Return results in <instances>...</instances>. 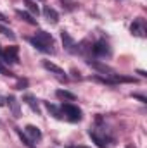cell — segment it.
I'll list each match as a JSON object with an SVG mask.
<instances>
[{
    "instance_id": "1",
    "label": "cell",
    "mask_w": 147,
    "mask_h": 148,
    "mask_svg": "<svg viewBox=\"0 0 147 148\" xmlns=\"http://www.w3.org/2000/svg\"><path fill=\"white\" fill-rule=\"evenodd\" d=\"M61 112H62V115H64L68 121H71V122H78V121H81V117H83L81 110H80L76 105L69 103V102L62 103V107H61Z\"/></svg>"
},
{
    "instance_id": "2",
    "label": "cell",
    "mask_w": 147,
    "mask_h": 148,
    "mask_svg": "<svg viewBox=\"0 0 147 148\" xmlns=\"http://www.w3.org/2000/svg\"><path fill=\"white\" fill-rule=\"evenodd\" d=\"M0 60L7 64H19V48L17 47H9L2 50L0 47Z\"/></svg>"
},
{
    "instance_id": "3",
    "label": "cell",
    "mask_w": 147,
    "mask_h": 148,
    "mask_svg": "<svg viewBox=\"0 0 147 148\" xmlns=\"http://www.w3.org/2000/svg\"><path fill=\"white\" fill-rule=\"evenodd\" d=\"M92 53L95 57H109L111 55V47L106 40H99L92 45Z\"/></svg>"
},
{
    "instance_id": "4",
    "label": "cell",
    "mask_w": 147,
    "mask_h": 148,
    "mask_svg": "<svg viewBox=\"0 0 147 148\" xmlns=\"http://www.w3.org/2000/svg\"><path fill=\"white\" fill-rule=\"evenodd\" d=\"M130 31H132V35H133V36L146 38V36H147V24H146V19H142V17L135 19V21L132 23V26H130Z\"/></svg>"
},
{
    "instance_id": "5",
    "label": "cell",
    "mask_w": 147,
    "mask_h": 148,
    "mask_svg": "<svg viewBox=\"0 0 147 148\" xmlns=\"http://www.w3.org/2000/svg\"><path fill=\"white\" fill-rule=\"evenodd\" d=\"M42 66H43V67H45V69H47L49 73L55 74V76H57V77H59L61 81H68V76H66V73H64V71H62V69H61L59 66H55L54 62H49V60H43V62H42Z\"/></svg>"
},
{
    "instance_id": "6",
    "label": "cell",
    "mask_w": 147,
    "mask_h": 148,
    "mask_svg": "<svg viewBox=\"0 0 147 148\" xmlns=\"http://www.w3.org/2000/svg\"><path fill=\"white\" fill-rule=\"evenodd\" d=\"M61 40H62V45H64V48L68 50V52H71V53H74L76 52V48H78V43L74 41V38L68 33V31H61Z\"/></svg>"
},
{
    "instance_id": "7",
    "label": "cell",
    "mask_w": 147,
    "mask_h": 148,
    "mask_svg": "<svg viewBox=\"0 0 147 148\" xmlns=\"http://www.w3.org/2000/svg\"><path fill=\"white\" fill-rule=\"evenodd\" d=\"M35 38H37L40 43H43L45 47H49V48H54V38H52V35L50 33H47V31H37L35 33Z\"/></svg>"
},
{
    "instance_id": "8",
    "label": "cell",
    "mask_w": 147,
    "mask_h": 148,
    "mask_svg": "<svg viewBox=\"0 0 147 148\" xmlns=\"http://www.w3.org/2000/svg\"><path fill=\"white\" fill-rule=\"evenodd\" d=\"M43 16H45V19H47L50 24H57V23H59V14H57V10L52 9L50 5H45V7H43Z\"/></svg>"
},
{
    "instance_id": "9",
    "label": "cell",
    "mask_w": 147,
    "mask_h": 148,
    "mask_svg": "<svg viewBox=\"0 0 147 148\" xmlns=\"http://www.w3.org/2000/svg\"><path fill=\"white\" fill-rule=\"evenodd\" d=\"M23 102H24V103H26V105H28V107H30L33 112H37L38 115L42 114V110H40V105H38V100L33 97V95H24V97H23Z\"/></svg>"
},
{
    "instance_id": "10",
    "label": "cell",
    "mask_w": 147,
    "mask_h": 148,
    "mask_svg": "<svg viewBox=\"0 0 147 148\" xmlns=\"http://www.w3.org/2000/svg\"><path fill=\"white\" fill-rule=\"evenodd\" d=\"M7 102H9V107H10V110H12V114H14V117H21V109H19V100H17L16 97L9 95V97H7Z\"/></svg>"
},
{
    "instance_id": "11",
    "label": "cell",
    "mask_w": 147,
    "mask_h": 148,
    "mask_svg": "<svg viewBox=\"0 0 147 148\" xmlns=\"http://www.w3.org/2000/svg\"><path fill=\"white\" fill-rule=\"evenodd\" d=\"M88 66H92L94 69H97V71H101L102 74H106L107 77H109L111 74H114V71L111 69L109 66H106V64H102V62H92V60H88Z\"/></svg>"
},
{
    "instance_id": "12",
    "label": "cell",
    "mask_w": 147,
    "mask_h": 148,
    "mask_svg": "<svg viewBox=\"0 0 147 148\" xmlns=\"http://www.w3.org/2000/svg\"><path fill=\"white\" fill-rule=\"evenodd\" d=\"M28 41H30V45H33V47H35L37 50H40V52H43V53H54V52H55L54 48H49V47H45L43 43H40V41H38V40H37L35 36L28 38Z\"/></svg>"
},
{
    "instance_id": "13",
    "label": "cell",
    "mask_w": 147,
    "mask_h": 148,
    "mask_svg": "<svg viewBox=\"0 0 147 148\" xmlns=\"http://www.w3.org/2000/svg\"><path fill=\"white\" fill-rule=\"evenodd\" d=\"M16 16L21 19V21H24V23H28V24H33V26H37V19L30 14V12H26V10H16Z\"/></svg>"
},
{
    "instance_id": "14",
    "label": "cell",
    "mask_w": 147,
    "mask_h": 148,
    "mask_svg": "<svg viewBox=\"0 0 147 148\" xmlns=\"http://www.w3.org/2000/svg\"><path fill=\"white\" fill-rule=\"evenodd\" d=\"M24 131H26V134H30V138H31V140H42V131L38 129L37 126L28 124V126L24 127Z\"/></svg>"
},
{
    "instance_id": "15",
    "label": "cell",
    "mask_w": 147,
    "mask_h": 148,
    "mask_svg": "<svg viewBox=\"0 0 147 148\" xmlns=\"http://www.w3.org/2000/svg\"><path fill=\"white\" fill-rule=\"evenodd\" d=\"M55 97L61 98V100H66V102H74L76 100V95L71 93V91H68V90H57L55 91Z\"/></svg>"
},
{
    "instance_id": "16",
    "label": "cell",
    "mask_w": 147,
    "mask_h": 148,
    "mask_svg": "<svg viewBox=\"0 0 147 148\" xmlns=\"http://www.w3.org/2000/svg\"><path fill=\"white\" fill-rule=\"evenodd\" d=\"M109 77L114 83H137V79L133 76H119V74L114 73V74H111Z\"/></svg>"
},
{
    "instance_id": "17",
    "label": "cell",
    "mask_w": 147,
    "mask_h": 148,
    "mask_svg": "<svg viewBox=\"0 0 147 148\" xmlns=\"http://www.w3.org/2000/svg\"><path fill=\"white\" fill-rule=\"evenodd\" d=\"M88 134H90V138H92V140L97 143V147H99V148H106V147H107L106 140H104V138H101V136H99L95 131H92V129H90V131H88Z\"/></svg>"
},
{
    "instance_id": "18",
    "label": "cell",
    "mask_w": 147,
    "mask_h": 148,
    "mask_svg": "<svg viewBox=\"0 0 147 148\" xmlns=\"http://www.w3.org/2000/svg\"><path fill=\"white\" fill-rule=\"evenodd\" d=\"M17 134H19V138H21V141H23V143H24V145H26L28 148H37V145L33 143V140L26 136V133H23L21 129H17Z\"/></svg>"
},
{
    "instance_id": "19",
    "label": "cell",
    "mask_w": 147,
    "mask_h": 148,
    "mask_svg": "<svg viewBox=\"0 0 147 148\" xmlns=\"http://www.w3.org/2000/svg\"><path fill=\"white\" fill-rule=\"evenodd\" d=\"M45 105H47V109H49V110H50L52 114H54V117H55V119H64V115H62L61 109H57L55 105H52V103H49V102H47Z\"/></svg>"
},
{
    "instance_id": "20",
    "label": "cell",
    "mask_w": 147,
    "mask_h": 148,
    "mask_svg": "<svg viewBox=\"0 0 147 148\" xmlns=\"http://www.w3.org/2000/svg\"><path fill=\"white\" fill-rule=\"evenodd\" d=\"M24 2H26V5H28V10H30L31 14H37V16H38V12H40V10H38L37 3H35L33 0H24Z\"/></svg>"
},
{
    "instance_id": "21",
    "label": "cell",
    "mask_w": 147,
    "mask_h": 148,
    "mask_svg": "<svg viewBox=\"0 0 147 148\" xmlns=\"http://www.w3.org/2000/svg\"><path fill=\"white\" fill-rule=\"evenodd\" d=\"M0 33H2L3 36L10 38V40H14V38H16V35H14V33H12V31H10L9 28H5V26H2V24H0Z\"/></svg>"
},
{
    "instance_id": "22",
    "label": "cell",
    "mask_w": 147,
    "mask_h": 148,
    "mask_svg": "<svg viewBox=\"0 0 147 148\" xmlns=\"http://www.w3.org/2000/svg\"><path fill=\"white\" fill-rule=\"evenodd\" d=\"M0 74H3V76H9V77H10V76H14V73H12L9 67H5L2 60H0Z\"/></svg>"
},
{
    "instance_id": "23",
    "label": "cell",
    "mask_w": 147,
    "mask_h": 148,
    "mask_svg": "<svg viewBox=\"0 0 147 148\" xmlns=\"http://www.w3.org/2000/svg\"><path fill=\"white\" fill-rule=\"evenodd\" d=\"M62 3L66 5V9H68V10H74V9L78 7V5H76L74 2H69V0H62ZM64 5H62V7H64Z\"/></svg>"
},
{
    "instance_id": "24",
    "label": "cell",
    "mask_w": 147,
    "mask_h": 148,
    "mask_svg": "<svg viewBox=\"0 0 147 148\" xmlns=\"http://www.w3.org/2000/svg\"><path fill=\"white\" fill-rule=\"evenodd\" d=\"M132 97L135 98V100H139V102H142V103H147V98L144 95H139V93H132Z\"/></svg>"
},
{
    "instance_id": "25",
    "label": "cell",
    "mask_w": 147,
    "mask_h": 148,
    "mask_svg": "<svg viewBox=\"0 0 147 148\" xmlns=\"http://www.w3.org/2000/svg\"><path fill=\"white\" fill-rule=\"evenodd\" d=\"M26 84H28L26 79H19V81H17V90H23V86H26Z\"/></svg>"
},
{
    "instance_id": "26",
    "label": "cell",
    "mask_w": 147,
    "mask_h": 148,
    "mask_svg": "<svg viewBox=\"0 0 147 148\" xmlns=\"http://www.w3.org/2000/svg\"><path fill=\"white\" fill-rule=\"evenodd\" d=\"M7 21H9V19H7V17H5V16L0 12V23H7Z\"/></svg>"
},
{
    "instance_id": "27",
    "label": "cell",
    "mask_w": 147,
    "mask_h": 148,
    "mask_svg": "<svg viewBox=\"0 0 147 148\" xmlns=\"http://www.w3.org/2000/svg\"><path fill=\"white\" fill-rule=\"evenodd\" d=\"M137 74H140V76H142V77H146V76H147V74L144 73V71H140V69H139V71H137Z\"/></svg>"
},
{
    "instance_id": "28",
    "label": "cell",
    "mask_w": 147,
    "mask_h": 148,
    "mask_svg": "<svg viewBox=\"0 0 147 148\" xmlns=\"http://www.w3.org/2000/svg\"><path fill=\"white\" fill-rule=\"evenodd\" d=\"M126 148H135V147H126Z\"/></svg>"
},
{
    "instance_id": "29",
    "label": "cell",
    "mask_w": 147,
    "mask_h": 148,
    "mask_svg": "<svg viewBox=\"0 0 147 148\" xmlns=\"http://www.w3.org/2000/svg\"><path fill=\"white\" fill-rule=\"evenodd\" d=\"M0 107H2V102H0Z\"/></svg>"
},
{
    "instance_id": "30",
    "label": "cell",
    "mask_w": 147,
    "mask_h": 148,
    "mask_svg": "<svg viewBox=\"0 0 147 148\" xmlns=\"http://www.w3.org/2000/svg\"><path fill=\"white\" fill-rule=\"evenodd\" d=\"M40 2H42V0H40Z\"/></svg>"
}]
</instances>
